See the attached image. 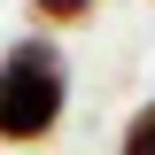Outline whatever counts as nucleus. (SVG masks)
Here are the masks:
<instances>
[{
  "label": "nucleus",
  "instance_id": "nucleus-2",
  "mask_svg": "<svg viewBox=\"0 0 155 155\" xmlns=\"http://www.w3.org/2000/svg\"><path fill=\"white\" fill-rule=\"evenodd\" d=\"M23 16H31V31L62 39V31H78V23H93L101 0H23Z\"/></svg>",
  "mask_w": 155,
  "mask_h": 155
},
{
  "label": "nucleus",
  "instance_id": "nucleus-1",
  "mask_svg": "<svg viewBox=\"0 0 155 155\" xmlns=\"http://www.w3.org/2000/svg\"><path fill=\"white\" fill-rule=\"evenodd\" d=\"M70 116V54L62 39L23 31L0 47V147H47Z\"/></svg>",
  "mask_w": 155,
  "mask_h": 155
},
{
  "label": "nucleus",
  "instance_id": "nucleus-3",
  "mask_svg": "<svg viewBox=\"0 0 155 155\" xmlns=\"http://www.w3.org/2000/svg\"><path fill=\"white\" fill-rule=\"evenodd\" d=\"M116 155H155V93L124 116V132H116Z\"/></svg>",
  "mask_w": 155,
  "mask_h": 155
}]
</instances>
